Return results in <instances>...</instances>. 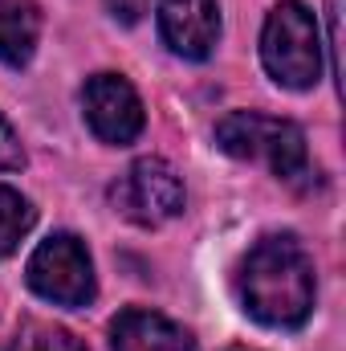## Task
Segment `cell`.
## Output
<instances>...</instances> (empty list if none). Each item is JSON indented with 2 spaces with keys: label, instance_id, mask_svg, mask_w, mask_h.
Instances as JSON below:
<instances>
[{
  "label": "cell",
  "instance_id": "obj_14",
  "mask_svg": "<svg viewBox=\"0 0 346 351\" xmlns=\"http://www.w3.org/2000/svg\"><path fill=\"white\" fill-rule=\"evenodd\" d=\"M102 4L118 25H139L147 16V8H151V0H102Z\"/></svg>",
  "mask_w": 346,
  "mask_h": 351
},
{
  "label": "cell",
  "instance_id": "obj_7",
  "mask_svg": "<svg viewBox=\"0 0 346 351\" xmlns=\"http://www.w3.org/2000/svg\"><path fill=\"white\" fill-rule=\"evenodd\" d=\"M159 37L183 62H208L220 41V0H159Z\"/></svg>",
  "mask_w": 346,
  "mask_h": 351
},
{
  "label": "cell",
  "instance_id": "obj_13",
  "mask_svg": "<svg viewBox=\"0 0 346 351\" xmlns=\"http://www.w3.org/2000/svg\"><path fill=\"white\" fill-rule=\"evenodd\" d=\"M326 16H330V41H326L322 49H330V78L338 82V78H343V62H338V25H343V0H330Z\"/></svg>",
  "mask_w": 346,
  "mask_h": 351
},
{
  "label": "cell",
  "instance_id": "obj_5",
  "mask_svg": "<svg viewBox=\"0 0 346 351\" xmlns=\"http://www.w3.org/2000/svg\"><path fill=\"white\" fill-rule=\"evenodd\" d=\"M110 204L131 225L159 229V225H168V221H175L183 213L187 192H183V180H179V172L168 160L147 156V160H135L110 184Z\"/></svg>",
  "mask_w": 346,
  "mask_h": 351
},
{
  "label": "cell",
  "instance_id": "obj_12",
  "mask_svg": "<svg viewBox=\"0 0 346 351\" xmlns=\"http://www.w3.org/2000/svg\"><path fill=\"white\" fill-rule=\"evenodd\" d=\"M25 168V147L12 131V123L0 114V172H21Z\"/></svg>",
  "mask_w": 346,
  "mask_h": 351
},
{
  "label": "cell",
  "instance_id": "obj_11",
  "mask_svg": "<svg viewBox=\"0 0 346 351\" xmlns=\"http://www.w3.org/2000/svg\"><path fill=\"white\" fill-rule=\"evenodd\" d=\"M8 351H86V343L66 331V327H53V323H41V319H25L16 327V339Z\"/></svg>",
  "mask_w": 346,
  "mask_h": 351
},
{
  "label": "cell",
  "instance_id": "obj_15",
  "mask_svg": "<svg viewBox=\"0 0 346 351\" xmlns=\"http://www.w3.org/2000/svg\"><path fill=\"white\" fill-rule=\"evenodd\" d=\"M224 351H257V348H241V343H237V348H224Z\"/></svg>",
  "mask_w": 346,
  "mask_h": 351
},
{
  "label": "cell",
  "instance_id": "obj_4",
  "mask_svg": "<svg viewBox=\"0 0 346 351\" xmlns=\"http://www.w3.org/2000/svg\"><path fill=\"white\" fill-rule=\"evenodd\" d=\"M25 282L37 298L66 306V311H82L98 298V278L94 262L82 237L74 233H49L25 265Z\"/></svg>",
  "mask_w": 346,
  "mask_h": 351
},
{
  "label": "cell",
  "instance_id": "obj_6",
  "mask_svg": "<svg viewBox=\"0 0 346 351\" xmlns=\"http://www.w3.org/2000/svg\"><path fill=\"white\" fill-rule=\"evenodd\" d=\"M82 114H86V127L110 147H127L143 135L147 127V110H143V98L139 90L131 86L122 74H94L82 86Z\"/></svg>",
  "mask_w": 346,
  "mask_h": 351
},
{
  "label": "cell",
  "instance_id": "obj_1",
  "mask_svg": "<svg viewBox=\"0 0 346 351\" xmlns=\"http://www.w3.org/2000/svg\"><path fill=\"white\" fill-rule=\"evenodd\" d=\"M241 311L273 331H297L314 315L318 278L314 258L293 233H269L245 254L237 269Z\"/></svg>",
  "mask_w": 346,
  "mask_h": 351
},
{
  "label": "cell",
  "instance_id": "obj_3",
  "mask_svg": "<svg viewBox=\"0 0 346 351\" xmlns=\"http://www.w3.org/2000/svg\"><path fill=\"white\" fill-rule=\"evenodd\" d=\"M261 66L285 90H314L322 78V33L318 16L302 0H281L269 8L261 29Z\"/></svg>",
  "mask_w": 346,
  "mask_h": 351
},
{
  "label": "cell",
  "instance_id": "obj_10",
  "mask_svg": "<svg viewBox=\"0 0 346 351\" xmlns=\"http://www.w3.org/2000/svg\"><path fill=\"white\" fill-rule=\"evenodd\" d=\"M33 225H37L33 200H29L21 188L0 184V262L21 250V241L33 233Z\"/></svg>",
  "mask_w": 346,
  "mask_h": 351
},
{
  "label": "cell",
  "instance_id": "obj_8",
  "mask_svg": "<svg viewBox=\"0 0 346 351\" xmlns=\"http://www.w3.org/2000/svg\"><path fill=\"white\" fill-rule=\"evenodd\" d=\"M110 351H196V339L159 311L127 306L110 323Z\"/></svg>",
  "mask_w": 346,
  "mask_h": 351
},
{
  "label": "cell",
  "instance_id": "obj_9",
  "mask_svg": "<svg viewBox=\"0 0 346 351\" xmlns=\"http://www.w3.org/2000/svg\"><path fill=\"white\" fill-rule=\"evenodd\" d=\"M41 41V4L37 0H0V62L25 70Z\"/></svg>",
  "mask_w": 346,
  "mask_h": 351
},
{
  "label": "cell",
  "instance_id": "obj_2",
  "mask_svg": "<svg viewBox=\"0 0 346 351\" xmlns=\"http://www.w3.org/2000/svg\"><path fill=\"white\" fill-rule=\"evenodd\" d=\"M216 147L232 160L265 164L285 184H297L302 176H310L306 131L289 119H273L261 110H232L216 123Z\"/></svg>",
  "mask_w": 346,
  "mask_h": 351
}]
</instances>
